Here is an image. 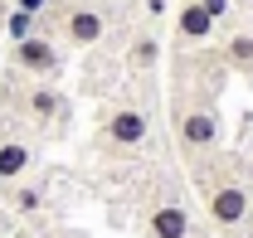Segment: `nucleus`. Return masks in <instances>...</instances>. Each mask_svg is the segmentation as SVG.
Returning a JSON list of instances; mask_svg holds the SVG:
<instances>
[{
  "mask_svg": "<svg viewBox=\"0 0 253 238\" xmlns=\"http://www.w3.org/2000/svg\"><path fill=\"white\" fill-rule=\"evenodd\" d=\"M10 204L20 209V214H39V209H44V190H39V185H20V180H15V185H10Z\"/></svg>",
  "mask_w": 253,
  "mask_h": 238,
  "instance_id": "12",
  "label": "nucleus"
},
{
  "mask_svg": "<svg viewBox=\"0 0 253 238\" xmlns=\"http://www.w3.org/2000/svg\"><path fill=\"white\" fill-rule=\"evenodd\" d=\"M63 112H68V102H63V92L54 88V83H34V88L25 92V117H30V121H39V126L59 121Z\"/></svg>",
  "mask_w": 253,
  "mask_h": 238,
  "instance_id": "8",
  "label": "nucleus"
},
{
  "mask_svg": "<svg viewBox=\"0 0 253 238\" xmlns=\"http://www.w3.org/2000/svg\"><path fill=\"white\" fill-rule=\"evenodd\" d=\"M15 68L20 73H30V78H39V83H49V78H59L63 73V49H59V39L54 34H30V39H20L15 44Z\"/></svg>",
  "mask_w": 253,
  "mask_h": 238,
  "instance_id": "5",
  "label": "nucleus"
},
{
  "mask_svg": "<svg viewBox=\"0 0 253 238\" xmlns=\"http://www.w3.org/2000/svg\"><path fill=\"white\" fill-rule=\"evenodd\" d=\"M170 131H175V151L195 165H205L210 156H219L224 126H219V107L205 88H195L190 78H180L170 88Z\"/></svg>",
  "mask_w": 253,
  "mask_h": 238,
  "instance_id": "1",
  "label": "nucleus"
},
{
  "mask_svg": "<svg viewBox=\"0 0 253 238\" xmlns=\"http://www.w3.org/2000/svg\"><path fill=\"white\" fill-rule=\"evenodd\" d=\"M195 180H200V199H205V214L219 234H239L253 219V190L239 170L219 165V156H210L205 165H195Z\"/></svg>",
  "mask_w": 253,
  "mask_h": 238,
  "instance_id": "2",
  "label": "nucleus"
},
{
  "mask_svg": "<svg viewBox=\"0 0 253 238\" xmlns=\"http://www.w3.org/2000/svg\"><path fill=\"white\" fill-rule=\"evenodd\" d=\"M97 146L112 156H131V151L151 146V112L141 102H112L97 126Z\"/></svg>",
  "mask_w": 253,
  "mask_h": 238,
  "instance_id": "4",
  "label": "nucleus"
},
{
  "mask_svg": "<svg viewBox=\"0 0 253 238\" xmlns=\"http://www.w3.org/2000/svg\"><path fill=\"white\" fill-rule=\"evenodd\" d=\"M126 68H131V73H156L161 68V39H156L151 25L131 34V44H126Z\"/></svg>",
  "mask_w": 253,
  "mask_h": 238,
  "instance_id": "9",
  "label": "nucleus"
},
{
  "mask_svg": "<svg viewBox=\"0 0 253 238\" xmlns=\"http://www.w3.org/2000/svg\"><path fill=\"white\" fill-rule=\"evenodd\" d=\"M39 30L54 34V39L68 44V49H93V44H102L107 30H112V10H102V5H93V0L49 5V15L39 20Z\"/></svg>",
  "mask_w": 253,
  "mask_h": 238,
  "instance_id": "3",
  "label": "nucleus"
},
{
  "mask_svg": "<svg viewBox=\"0 0 253 238\" xmlns=\"http://www.w3.org/2000/svg\"><path fill=\"white\" fill-rule=\"evenodd\" d=\"M170 30H175V49H210L214 34H219V20L200 5V0H180L175 15H170Z\"/></svg>",
  "mask_w": 253,
  "mask_h": 238,
  "instance_id": "6",
  "label": "nucleus"
},
{
  "mask_svg": "<svg viewBox=\"0 0 253 238\" xmlns=\"http://www.w3.org/2000/svg\"><path fill=\"white\" fill-rule=\"evenodd\" d=\"M5 34H10V44H20V39L39 34V20L25 15V10H10V15H5Z\"/></svg>",
  "mask_w": 253,
  "mask_h": 238,
  "instance_id": "13",
  "label": "nucleus"
},
{
  "mask_svg": "<svg viewBox=\"0 0 253 238\" xmlns=\"http://www.w3.org/2000/svg\"><path fill=\"white\" fill-rule=\"evenodd\" d=\"M200 5H205L214 20H229V10H234V0H200Z\"/></svg>",
  "mask_w": 253,
  "mask_h": 238,
  "instance_id": "15",
  "label": "nucleus"
},
{
  "mask_svg": "<svg viewBox=\"0 0 253 238\" xmlns=\"http://www.w3.org/2000/svg\"><path fill=\"white\" fill-rule=\"evenodd\" d=\"M49 5H54V0H15V10H25V15H34V20H44Z\"/></svg>",
  "mask_w": 253,
  "mask_h": 238,
  "instance_id": "14",
  "label": "nucleus"
},
{
  "mask_svg": "<svg viewBox=\"0 0 253 238\" xmlns=\"http://www.w3.org/2000/svg\"><path fill=\"white\" fill-rule=\"evenodd\" d=\"M146 238H195V219L185 199H156L146 209Z\"/></svg>",
  "mask_w": 253,
  "mask_h": 238,
  "instance_id": "7",
  "label": "nucleus"
},
{
  "mask_svg": "<svg viewBox=\"0 0 253 238\" xmlns=\"http://www.w3.org/2000/svg\"><path fill=\"white\" fill-rule=\"evenodd\" d=\"M166 10H170V0H146V15H151V20H161Z\"/></svg>",
  "mask_w": 253,
  "mask_h": 238,
  "instance_id": "16",
  "label": "nucleus"
},
{
  "mask_svg": "<svg viewBox=\"0 0 253 238\" xmlns=\"http://www.w3.org/2000/svg\"><path fill=\"white\" fill-rule=\"evenodd\" d=\"M219 59H224V68H234V73L253 78V30H229V34H224Z\"/></svg>",
  "mask_w": 253,
  "mask_h": 238,
  "instance_id": "10",
  "label": "nucleus"
},
{
  "mask_svg": "<svg viewBox=\"0 0 253 238\" xmlns=\"http://www.w3.org/2000/svg\"><path fill=\"white\" fill-rule=\"evenodd\" d=\"M30 160H34L30 141H20V136H5V141H0V185H15V180H25Z\"/></svg>",
  "mask_w": 253,
  "mask_h": 238,
  "instance_id": "11",
  "label": "nucleus"
}]
</instances>
